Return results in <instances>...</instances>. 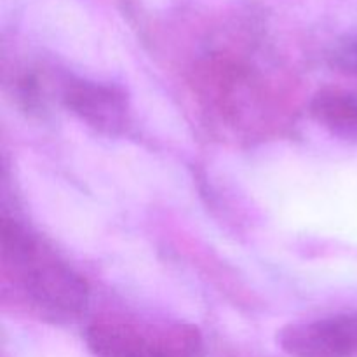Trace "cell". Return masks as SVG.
<instances>
[{
	"label": "cell",
	"mask_w": 357,
	"mask_h": 357,
	"mask_svg": "<svg viewBox=\"0 0 357 357\" xmlns=\"http://www.w3.org/2000/svg\"><path fill=\"white\" fill-rule=\"evenodd\" d=\"M278 345L291 357H357V314L289 323L278 331Z\"/></svg>",
	"instance_id": "obj_3"
},
{
	"label": "cell",
	"mask_w": 357,
	"mask_h": 357,
	"mask_svg": "<svg viewBox=\"0 0 357 357\" xmlns=\"http://www.w3.org/2000/svg\"><path fill=\"white\" fill-rule=\"evenodd\" d=\"M86 342L98 357H202L204 337L194 324L129 316L96 317Z\"/></svg>",
	"instance_id": "obj_2"
},
{
	"label": "cell",
	"mask_w": 357,
	"mask_h": 357,
	"mask_svg": "<svg viewBox=\"0 0 357 357\" xmlns=\"http://www.w3.org/2000/svg\"><path fill=\"white\" fill-rule=\"evenodd\" d=\"M61 100L73 115L101 135H124L131 124L128 94L117 86L93 80H68L63 87Z\"/></svg>",
	"instance_id": "obj_4"
},
{
	"label": "cell",
	"mask_w": 357,
	"mask_h": 357,
	"mask_svg": "<svg viewBox=\"0 0 357 357\" xmlns=\"http://www.w3.org/2000/svg\"><path fill=\"white\" fill-rule=\"evenodd\" d=\"M0 241L3 286L14 298L49 319H73L86 312L87 282L44 241L7 218Z\"/></svg>",
	"instance_id": "obj_1"
},
{
	"label": "cell",
	"mask_w": 357,
	"mask_h": 357,
	"mask_svg": "<svg viewBox=\"0 0 357 357\" xmlns=\"http://www.w3.org/2000/svg\"><path fill=\"white\" fill-rule=\"evenodd\" d=\"M314 121L345 142L357 143V94L340 87H323L310 101Z\"/></svg>",
	"instance_id": "obj_5"
},
{
	"label": "cell",
	"mask_w": 357,
	"mask_h": 357,
	"mask_svg": "<svg viewBox=\"0 0 357 357\" xmlns=\"http://www.w3.org/2000/svg\"><path fill=\"white\" fill-rule=\"evenodd\" d=\"M333 70L349 77H357V35L340 40L330 54Z\"/></svg>",
	"instance_id": "obj_6"
}]
</instances>
